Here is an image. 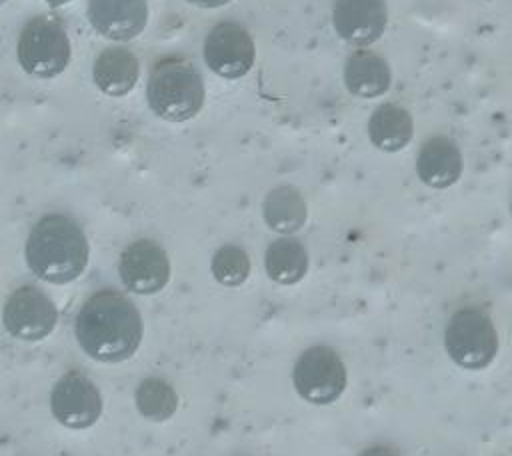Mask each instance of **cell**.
Segmentation results:
<instances>
[{
    "mask_svg": "<svg viewBox=\"0 0 512 456\" xmlns=\"http://www.w3.org/2000/svg\"><path fill=\"white\" fill-rule=\"evenodd\" d=\"M74 334L98 362L128 360L142 340V318L134 302L116 290L94 292L78 310Z\"/></svg>",
    "mask_w": 512,
    "mask_h": 456,
    "instance_id": "cell-1",
    "label": "cell"
},
{
    "mask_svg": "<svg viewBox=\"0 0 512 456\" xmlns=\"http://www.w3.org/2000/svg\"><path fill=\"white\" fill-rule=\"evenodd\" d=\"M24 256L36 278L50 284H68L86 270L90 246L74 218L46 214L32 226Z\"/></svg>",
    "mask_w": 512,
    "mask_h": 456,
    "instance_id": "cell-2",
    "label": "cell"
},
{
    "mask_svg": "<svg viewBox=\"0 0 512 456\" xmlns=\"http://www.w3.org/2000/svg\"><path fill=\"white\" fill-rule=\"evenodd\" d=\"M146 98L150 110L168 122H186L204 106L206 88L200 70L182 58L158 60L148 76Z\"/></svg>",
    "mask_w": 512,
    "mask_h": 456,
    "instance_id": "cell-3",
    "label": "cell"
},
{
    "mask_svg": "<svg viewBox=\"0 0 512 456\" xmlns=\"http://www.w3.org/2000/svg\"><path fill=\"white\" fill-rule=\"evenodd\" d=\"M16 56L26 74L42 80L56 78L66 70L72 56L64 24L50 14L30 18L18 36Z\"/></svg>",
    "mask_w": 512,
    "mask_h": 456,
    "instance_id": "cell-4",
    "label": "cell"
},
{
    "mask_svg": "<svg viewBox=\"0 0 512 456\" xmlns=\"http://www.w3.org/2000/svg\"><path fill=\"white\" fill-rule=\"evenodd\" d=\"M448 356L462 368H486L498 352V332L492 318L478 306H466L452 314L444 332Z\"/></svg>",
    "mask_w": 512,
    "mask_h": 456,
    "instance_id": "cell-5",
    "label": "cell"
},
{
    "mask_svg": "<svg viewBox=\"0 0 512 456\" xmlns=\"http://www.w3.org/2000/svg\"><path fill=\"white\" fill-rule=\"evenodd\" d=\"M292 380L296 392L312 404H330L346 388L348 374L340 356L330 346H312L294 364Z\"/></svg>",
    "mask_w": 512,
    "mask_h": 456,
    "instance_id": "cell-6",
    "label": "cell"
},
{
    "mask_svg": "<svg viewBox=\"0 0 512 456\" xmlns=\"http://www.w3.org/2000/svg\"><path fill=\"white\" fill-rule=\"evenodd\" d=\"M58 322V308L40 288L24 284L4 302L2 324L6 332L24 342L44 340Z\"/></svg>",
    "mask_w": 512,
    "mask_h": 456,
    "instance_id": "cell-7",
    "label": "cell"
},
{
    "mask_svg": "<svg viewBox=\"0 0 512 456\" xmlns=\"http://www.w3.org/2000/svg\"><path fill=\"white\" fill-rule=\"evenodd\" d=\"M254 58V40L238 22H220L204 38V62L224 80L244 78L252 70Z\"/></svg>",
    "mask_w": 512,
    "mask_h": 456,
    "instance_id": "cell-8",
    "label": "cell"
},
{
    "mask_svg": "<svg viewBox=\"0 0 512 456\" xmlns=\"http://www.w3.org/2000/svg\"><path fill=\"white\" fill-rule=\"evenodd\" d=\"M50 410L66 428H90L102 414V396L86 374L70 370L54 384L50 392Z\"/></svg>",
    "mask_w": 512,
    "mask_h": 456,
    "instance_id": "cell-9",
    "label": "cell"
},
{
    "mask_svg": "<svg viewBox=\"0 0 512 456\" xmlns=\"http://www.w3.org/2000/svg\"><path fill=\"white\" fill-rule=\"evenodd\" d=\"M118 272L128 290L136 294H156L170 280V260L158 242L142 238L124 248Z\"/></svg>",
    "mask_w": 512,
    "mask_h": 456,
    "instance_id": "cell-10",
    "label": "cell"
},
{
    "mask_svg": "<svg viewBox=\"0 0 512 456\" xmlns=\"http://www.w3.org/2000/svg\"><path fill=\"white\" fill-rule=\"evenodd\" d=\"M332 26L344 42L370 46L388 26L386 0H334Z\"/></svg>",
    "mask_w": 512,
    "mask_h": 456,
    "instance_id": "cell-11",
    "label": "cell"
},
{
    "mask_svg": "<svg viewBox=\"0 0 512 456\" xmlns=\"http://www.w3.org/2000/svg\"><path fill=\"white\" fill-rule=\"evenodd\" d=\"M92 28L114 42H128L142 34L148 24L146 0H88Z\"/></svg>",
    "mask_w": 512,
    "mask_h": 456,
    "instance_id": "cell-12",
    "label": "cell"
},
{
    "mask_svg": "<svg viewBox=\"0 0 512 456\" xmlns=\"http://www.w3.org/2000/svg\"><path fill=\"white\" fill-rule=\"evenodd\" d=\"M462 152L448 136L428 138L416 158V174L430 188H448L462 174Z\"/></svg>",
    "mask_w": 512,
    "mask_h": 456,
    "instance_id": "cell-13",
    "label": "cell"
},
{
    "mask_svg": "<svg viewBox=\"0 0 512 456\" xmlns=\"http://www.w3.org/2000/svg\"><path fill=\"white\" fill-rule=\"evenodd\" d=\"M92 78L96 88L106 96H126L140 78L138 58L124 46H108L96 56Z\"/></svg>",
    "mask_w": 512,
    "mask_h": 456,
    "instance_id": "cell-14",
    "label": "cell"
},
{
    "mask_svg": "<svg viewBox=\"0 0 512 456\" xmlns=\"http://www.w3.org/2000/svg\"><path fill=\"white\" fill-rule=\"evenodd\" d=\"M344 84L352 96L378 98L388 92L392 84V72L382 56L360 48L346 58Z\"/></svg>",
    "mask_w": 512,
    "mask_h": 456,
    "instance_id": "cell-15",
    "label": "cell"
},
{
    "mask_svg": "<svg viewBox=\"0 0 512 456\" xmlns=\"http://www.w3.org/2000/svg\"><path fill=\"white\" fill-rule=\"evenodd\" d=\"M414 136V120L410 112L394 102L380 104L368 120V138L382 152H398L408 146Z\"/></svg>",
    "mask_w": 512,
    "mask_h": 456,
    "instance_id": "cell-16",
    "label": "cell"
},
{
    "mask_svg": "<svg viewBox=\"0 0 512 456\" xmlns=\"http://www.w3.org/2000/svg\"><path fill=\"white\" fill-rule=\"evenodd\" d=\"M264 220L268 228L278 234H294L298 232L308 218V206L304 196L294 186H276L272 188L262 206Z\"/></svg>",
    "mask_w": 512,
    "mask_h": 456,
    "instance_id": "cell-17",
    "label": "cell"
},
{
    "mask_svg": "<svg viewBox=\"0 0 512 456\" xmlns=\"http://www.w3.org/2000/svg\"><path fill=\"white\" fill-rule=\"evenodd\" d=\"M266 274L270 280L290 286L300 282L308 272V252L296 238L284 236L274 240L264 256Z\"/></svg>",
    "mask_w": 512,
    "mask_h": 456,
    "instance_id": "cell-18",
    "label": "cell"
},
{
    "mask_svg": "<svg viewBox=\"0 0 512 456\" xmlns=\"http://www.w3.org/2000/svg\"><path fill=\"white\" fill-rule=\"evenodd\" d=\"M136 408L148 420H168L178 408L176 390L166 380L150 376L136 388Z\"/></svg>",
    "mask_w": 512,
    "mask_h": 456,
    "instance_id": "cell-19",
    "label": "cell"
},
{
    "mask_svg": "<svg viewBox=\"0 0 512 456\" xmlns=\"http://www.w3.org/2000/svg\"><path fill=\"white\" fill-rule=\"evenodd\" d=\"M250 258L246 254L244 248L234 246V244H226L222 248L216 250V254L212 256L210 262V270L212 276L216 278V282H220L222 286H240L246 282V278L250 276Z\"/></svg>",
    "mask_w": 512,
    "mask_h": 456,
    "instance_id": "cell-20",
    "label": "cell"
},
{
    "mask_svg": "<svg viewBox=\"0 0 512 456\" xmlns=\"http://www.w3.org/2000/svg\"><path fill=\"white\" fill-rule=\"evenodd\" d=\"M360 456H400V454L388 446H372V448L364 450Z\"/></svg>",
    "mask_w": 512,
    "mask_h": 456,
    "instance_id": "cell-21",
    "label": "cell"
},
{
    "mask_svg": "<svg viewBox=\"0 0 512 456\" xmlns=\"http://www.w3.org/2000/svg\"><path fill=\"white\" fill-rule=\"evenodd\" d=\"M188 2L198 8H220V6H226L230 0H188Z\"/></svg>",
    "mask_w": 512,
    "mask_h": 456,
    "instance_id": "cell-22",
    "label": "cell"
},
{
    "mask_svg": "<svg viewBox=\"0 0 512 456\" xmlns=\"http://www.w3.org/2000/svg\"><path fill=\"white\" fill-rule=\"evenodd\" d=\"M52 8H58V6H64V4H68V2H72V0H46Z\"/></svg>",
    "mask_w": 512,
    "mask_h": 456,
    "instance_id": "cell-23",
    "label": "cell"
},
{
    "mask_svg": "<svg viewBox=\"0 0 512 456\" xmlns=\"http://www.w3.org/2000/svg\"><path fill=\"white\" fill-rule=\"evenodd\" d=\"M4 2H8V0H0V4H4Z\"/></svg>",
    "mask_w": 512,
    "mask_h": 456,
    "instance_id": "cell-24",
    "label": "cell"
}]
</instances>
